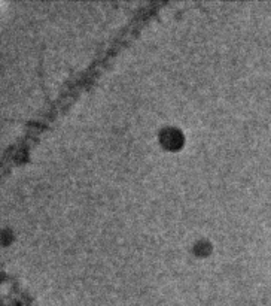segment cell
I'll return each instance as SVG.
<instances>
[{
  "instance_id": "6da1fadb",
  "label": "cell",
  "mask_w": 271,
  "mask_h": 306,
  "mask_svg": "<svg viewBox=\"0 0 271 306\" xmlns=\"http://www.w3.org/2000/svg\"><path fill=\"white\" fill-rule=\"evenodd\" d=\"M179 142H180V134H179L177 131L172 130V131H167V133L164 134V144L173 147V145H176V144H179Z\"/></svg>"
}]
</instances>
